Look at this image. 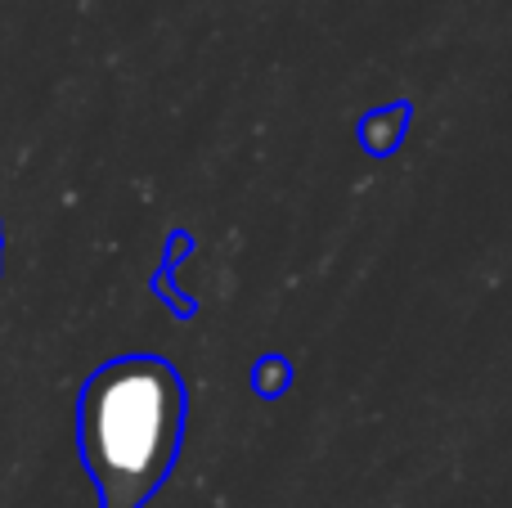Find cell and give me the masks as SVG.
<instances>
[{
	"label": "cell",
	"instance_id": "6da1fadb",
	"mask_svg": "<svg viewBox=\"0 0 512 508\" xmlns=\"http://www.w3.org/2000/svg\"><path fill=\"white\" fill-rule=\"evenodd\" d=\"M189 392L162 356H117L86 378L77 446L99 508H144L171 477L185 441Z\"/></svg>",
	"mask_w": 512,
	"mask_h": 508
}]
</instances>
